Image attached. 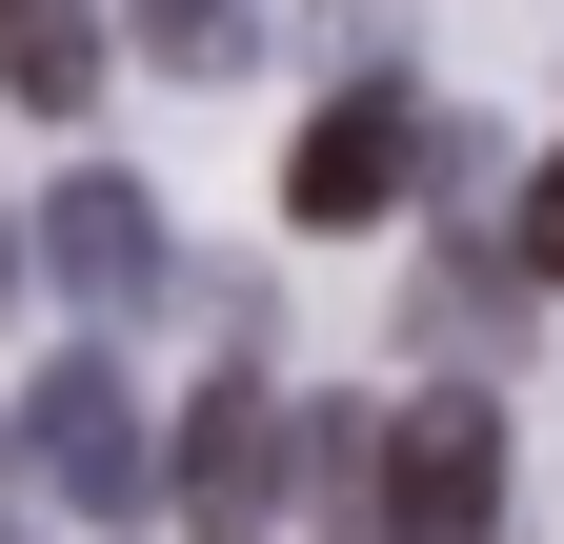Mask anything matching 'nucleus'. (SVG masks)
<instances>
[{
  "mask_svg": "<svg viewBox=\"0 0 564 544\" xmlns=\"http://www.w3.org/2000/svg\"><path fill=\"white\" fill-rule=\"evenodd\" d=\"M282 464H303V403H282L262 363H223V383L182 403V444H162V504H182L202 544H282V504H303Z\"/></svg>",
  "mask_w": 564,
  "mask_h": 544,
  "instance_id": "nucleus-1",
  "label": "nucleus"
},
{
  "mask_svg": "<svg viewBox=\"0 0 564 544\" xmlns=\"http://www.w3.org/2000/svg\"><path fill=\"white\" fill-rule=\"evenodd\" d=\"M484 524H505V403L423 383L383 424V544H484Z\"/></svg>",
  "mask_w": 564,
  "mask_h": 544,
  "instance_id": "nucleus-2",
  "label": "nucleus"
},
{
  "mask_svg": "<svg viewBox=\"0 0 564 544\" xmlns=\"http://www.w3.org/2000/svg\"><path fill=\"white\" fill-rule=\"evenodd\" d=\"M21 444H41V485L82 504V524H141V504H162V424L121 403V363H101V344L21 383Z\"/></svg>",
  "mask_w": 564,
  "mask_h": 544,
  "instance_id": "nucleus-3",
  "label": "nucleus"
},
{
  "mask_svg": "<svg viewBox=\"0 0 564 544\" xmlns=\"http://www.w3.org/2000/svg\"><path fill=\"white\" fill-rule=\"evenodd\" d=\"M403 162H423V101H403V81H343V101L303 121V162H282V202H303V222H383Z\"/></svg>",
  "mask_w": 564,
  "mask_h": 544,
  "instance_id": "nucleus-4",
  "label": "nucleus"
},
{
  "mask_svg": "<svg viewBox=\"0 0 564 544\" xmlns=\"http://www.w3.org/2000/svg\"><path fill=\"white\" fill-rule=\"evenodd\" d=\"M41 262H61V303H141V283H162V222H141V182H121V162H82V182L41 202Z\"/></svg>",
  "mask_w": 564,
  "mask_h": 544,
  "instance_id": "nucleus-5",
  "label": "nucleus"
},
{
  "mask_svg": "<svg viewBox=\"0 0 564 544\" xmlns=\"http://www.w3.org/2000/svg\"><path fill=\"white\" fill-rule=\"evenodd\" d=\"M141 61H182V81H242V41H262V0H121Z\"/></svg>",
  "mask_w": 564,
  "mask_h": 544,
  "instance_id": "nucleus-6",
  "label": "nucleus"
},
{
  "mask_svg": "<svg viewBox=\"0 0 564 544\" xmlns=\"http://www.w3.org/2000/svg\"><path fill=\"white\" fill-rule=\"evenodd\" d=\"M0 81H21V101H82L101 81V21H82V0H21V21H0Z\"/></svg>",
  "mask_w": 564,
  "mask_h": 544,
  "instance_id": "nucleus-7",
  "label": "nucleus"
},
{
  "mask_svg": "<svg viewBox=\"0 0 564 544\" xmlns=\"http://www.w3.org/2000/svg\"><path fill=\"white\" fill-rule=\"evenodd\" d=\"M524 283H564V162L524 182Z\"/></svg>",
  "mask_w": 564,
  "mask_h": 544,
  "instance_id": "nucleus-8",
  "label": "nucleus"
}]
</instances>
